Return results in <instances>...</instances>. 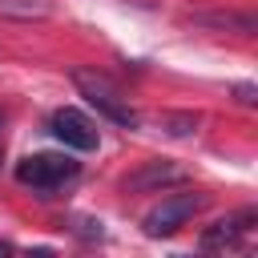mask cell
<instances>
[{
	"instance_id": "1",
	"label": "cell",
	"mask_w": 258,
	"mask_h": 258,
	"mask_svg": "<svg viewBox=\"0 0 258 258\" xmlns=\"http://www.w3.org/2000/svg\"><path fill=\"white\" fill-rule=\"evenodd\" d=\"M73 85L81 89V97L105 117V121H113V125H121V129H137V109L129 105V97L105 77V73H97V69H73Z\"/></svg>"
},
{
	"instance_id": "2",
	"label": "cell",
	"mask_w": 258,
	"mask_h": 258,
	"mask_svg": "<svg viewBox=\"0 0 258 258\" xmlns=\"http://www.w3.org/2000/svg\"><path fill=\"white\" fill-rule=\"evenodd\" d=\"M69 177H77V161L69 153H28L16 165V181L32 189H56Z\"/></svg>"
},
{
	"instance_id": "3",
	"label": "cell",
	"mask_w": 258,
	"mask_h": 258,
	"mask_svg": "<svg viewBox=\"0 0 258 258\" xmlns=\"http://www.w3.org/2000/svg\"><path fill=\"white\" fill-rule=\"evenodd\" d=\"M206 206V194H169V198H161L149 214H145V234L149 238H169L173 230H181L198 210Z\"/></svg>"
},
{
	"instance_id": "4",
	"label": "cell",
	"mask_w": 258,
	"mask_h": 258,
	"mask_svg": "<svg viewBox=\"0 0 258 258\" xmlns=\"http://www.w3.org/2000/svg\"><path fill=\"white\" fill-rule=\"evenodd\" d=\"M48 133L56 141H64L69 149H97V125L81 113V109H56L48 117Z\"/></svg>"
},
{
	"instance_id": "5",
	"label": "cell",
	"mask_w": 258,
	"mask_h": 258,
	"mask_svg": "<svg viewBox=\"0 0 258 258\" xmlns=\"http://www.w3.org/2000/svg\"><path fill=\"white\" fill-rule=\"evenodd\" d=\"M254 222H258L254 210H238V214L218 218L214 226H206V234H202V250H230V246H238V242L254 230Z\"/></svg>"
},
{
	"instance_id": "6",
	"label": "cell",
	"mask_w": 258,
	"mask_h": 258,
	"mask_svg": "<svg viewBox=\"0 0 258 258\" xmlns=\"http://www.w3.org/2000/svg\"><path fill=\"white\" fill-rule=\"evenodd\" d=\"M181 177H185V169H181V165H173V161L157 157V161H145L137 173H129V177H125V189H133V194H141V189H161V185L181 181Z\"/></svg>"
},
{
	"instance_id": "7",
	"label": "cell",
	"mask_w": 258,
	"mask_h": 258,
	"mask_svg": "<svg viewBox=\"0 0 258 258\" xmlns=\"http://www.w3.org/2000/svg\"><path fill=\"white\" fill-rule=\"evenodd\" d=\"M194 24H206V28H234V32H242V36L258 32V20L246 16V12H198Z\"/></svg>"
},
{
	"instance_id": "8",
	"label": "cell",
	"mask_w": 258,
	"mask_h": 258,
	"mask_svg": "<svg viewBox=\"0 0 258 258\" xmlns=\"http://www.w3.org/2000/svg\"><path fill=\"white\" fill-rule=\"evenodd\" d=\"M48 12H52L48 0H0V16H16V20H40Z\"/></svg>"
},
{
	"instance_id": "9",
	"label": "cell",
	"mask_w": 258,
	"mask_h": 258,
	"mask_svg": "<svg viewBox=\"0 0 258 258\" xmlns=\"http://www.w3.org/2000/svg\"><path fill=\"white\" fill-rule=\"evenodd\" d=\"M198 125H202L198 113H165V117H161V129H165L169 137H194Z\"/></svg>"
},
{
	"instance_id": "10",
	"label": "cell",
	"mask_w": 258,
	"mask_h": 258,
	"mask_svg": "<svg viewBox=\"0 0 258 258\" xmlns=\"http://www.w3.org/2000/svg\"><path fill=\"white\" fill-rule=\"evenodd\" d=\"M234 93H238L242 105H254V101H258V97H254V85H234Z\"/></svg>"
},
{
	"instance_id": "11",
	"label": "cell",
	"mask_w": 258,
	"mask_h": 258,
	"mask_svg": "<svg viewBox=\"0 0 258 258\" xmlns=\"http://www.w3.org/2000/svg\"><path fill=\"white\" fill-rule=\"evenodd\" d=\"M0 129H4V109H0Z\"/></svg>"
}]
</instances>
